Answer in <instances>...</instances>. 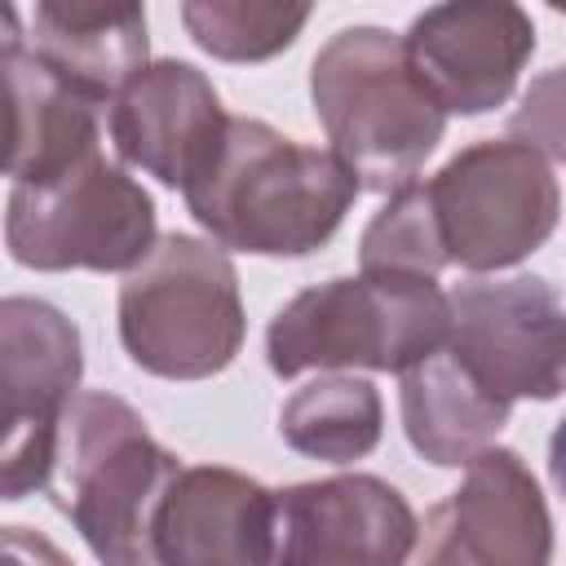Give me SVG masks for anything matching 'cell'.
Returning <instances> with one entry per match:
<instances>
[{"instance_id":"obj_1","label":"cell","mask_w":566,"mask_h":566,"mask_svg":"<svg viewBox=\"0 0 566 566\" xmlns=\"http://www.w3.org/2000/svg\"><path fill=\"white\" fill-rule=\"evenodd\" d=\"M354 199L358 181L332 150L301 146L248 115H230L212 168L186 190L190 217L217 248L256 256H305L323 248Z\"/></svg>"},{"instance_id":"obj_2","label":"cell","mask_w":566,"mask_h":566,"mask_svg":"<svg viewBox=\"0 0 566 566\" xmlns=\"http://www.w3.org/2000/svg\"><path fill=\"white\" fill-rule=\"evenodd\" d=\"M177 469L124 398L84 389L57 416L44 486L102 566H155V513Z\"/></svg>"},{"instance_id":"obj_3","label":"cell","mask_w":566,"mask_h":566,"mask_svg":"<svg viewBox=\"0 0 566 566\" xmlns=\"http://www.w3.org/2000/svg\"><path fill=\"white\" fill-rule=\"evenodd\" d=\"M314 115L358 190H402L447 133V111L407 62L402 35L336 31L310 66Z\"/></svg>"},{"instance_id":"obj_4","label":"cell","mask_w":566,"mask_h":566,"mask_svg":"<svg viewBox=\"0 0 566 566\" xmlns=\"http://www.w3.org/2000/svg\"><path fill=\"white\" fill-rule=\"evenodd\" d=\"M447 292L420 274H354L296 292L265 332L274 376L371 367L407 371L447 345Z\"/></svg>"},{"instance_id":"obj_5","label":"cell","mask_w":566,"mask_h":566,"mask_svg":"<svg viewBox=\"0 0 566 566\" xmlns=\"http://www.w3.org/2000/svg\"><path fill=\"white\" fill-rule=\"evenodd\" d=\"M124 354L164 380H208L243 345L239 274L226 248L164 234L119 283Z\"/></svg>"},{"instance_id":"obj_6","label":"cell","mask_w":566,"mask_h":566,"mask_svg":"<svg viewBox=\"0 0 566 566\" xmlns=\"http://www.w3.org/2000/svg\"><path fill=\"white\" fill-rule=\"evenodd\" d=\"M4 243L27 270H133L155 243V199L93 150L9 190Z\"/></svg>"},{"instance_id":"obj_7","label":"cell","mask_w":566,"mask_h":566,"mask_svg":"<svg viewBox=\"0 0 566 566\" xmlns=\"http://www.w3.org/2000/svg\"><path fill=\"white\" fill-rule=\"evenodd\" d=\"M420 190L442 261L473 274L509 270L531 256L553 234L562 208L553 164L517 137L460 150L429 181H420Z\"/></svg>"},{"instance_id":"obj_8","label":"cell","mask_w":566,"mask_h":566,"mask_svg":"<svg viewBox=\"0 0 566 566\" xmlns=\"http://www.w3.org/2000/svg\"><path fill=\"white\" fill-rule=\"evenodd\" d=\"M451 358L500 402L562 394V301L548 279H469L447 296Z\"/></svg>"},{"instance_id":"obj_9","label":"cell","mask_w":566,"mask_h":566,"mask_svg":"<svg viewBox=\"0 0 566 566\" xmlns=\"http://www.w3.org/2000/svg\"><path fill=\"white\" fill-rule=\"evenodd\" d=\"M420 522L398 486L340 473L274 491L270 566H411Z\"/></svg>"},{"instance_id":"obj_10","label":"cell","mask_w":566,"mask_h":566,"mask_svg":"<svg viewBox=\"0 0 566 566\" xmlns=\"http://www.w3.org/2000/svg\"><path fill=\"white\" fill-rule=\"evenodd\" d=\"M402 49L447 115H482L513 93L535 53V22L509 0H455L424 9L407 27Z\"/></svg>"},{"instance_id":"obj_11","label":"cell","mask_w":566,"mask_h":566,"mask_svg":"<svg viewBox=\"0 0 566 566\" xmlns=\"http://www.w3.org/2000/svg\"><path fill=\"white\" fill-rule=\"evenodd\" d=\"M226 106L190 62H146L111 102V142L124 164L172 190H190L217 159Z\"/></svg>"},{"instance_id":"obj_12","label":"cell","mask_w":566,"mask_h":566,"mask_svg":"<svg viewBox=\"0 0 566 566\" xmlns=\"http://www.w3.org/2000/svg\"><path fill=\"white\" fill-rule=\"evenodd\" d=\"M460 566H548L553 522L526 460L486 447L464 464V482L424 517Z\"/></svg>"},{"instance_id":"obj_13","label":"cell","mask_w":566,"mask_h":566,"mask_svg":"<svg viewBox=\"0 0 566 566\" xmlns=\"http://www.w3.org/2000/svg\"><path fill=\"white\" fill-rule=\"evenodd\" d=\"M150 539L155 566H270L274 491L221 464L177 469Z\"/></svg>"},{"instance_id":"obj_14","label":"cell","mask_w":566,"mask_h":566,"mask_svg":"<svg viewBox=\"0 0 566 566\" xmlns=\"http://www.w3.org/2000/svg\"><path fill=\"white\" fill-rule=\"evenodd\" d=\"M146 9L142 4H35L22 49L62 84L97 106L146 66Z\"/></svg>"},{"instance_id":"obj_15","label":"cell","mask_w":566,"mask_h":566,"mask_svg":"<svg viewBox=\"0 0 566 566\" xmlns=\"http://www.w3.org/2000/svg\"><path fill=\"white\" fill-rule=\"evenodd\" d=\"M402 389H398V407H402V429L407 442L442 469L469 464L473 455H482L495 433L509 424V402H500L495 394H486L455 358L451 349H433L429 358H420L416 367L398 371Z\"/></svg>"},{"instance_id":"obj_16","label":"cell","mask_w":566,"mask_h":566,"mask_svg":"<svg viewBox=\"0 0 566 566\" xmlns=\"http://www.w3.org/2000/svg\"><path fill=\"white\" fill-rule=\"evenodd\" d=\"M80 332L75 323L35 296L0 301V389L40 416H62L80 394Z\"/></svg>"},{"instance_id":"obj_17","label":"cell","mask_w":566,"mask_h":566,"mask_svg":"<svg viewBox=\"0 0 566 566\" xmlns=\"http://www.w3.org/2000/svg\"><path fill=\"white\" fill-rule=\"evenodd\" d=\"M385 429V407L371 380L358 376H318L301 385L283 411L279 433L292 451L327 464H349L376 451Z\"/></svg>"},{"instance_id":"obj_18","label":"cell","mask_w":566,"mask_h":566,"mask_svg":"<svg viewBox=\"0 0 566 566\" xmlns=\"http://www.w3.org/2000/svg\"><path fill=\"white\" fill-rule=\"evenodd\" d=\"M190 40L221 62H265L283 53L310 22V4L265 0H190L181 4Z\"/></svg>"},{"instance_id":"obj_19","label":"cell","mask_w":566,"mask_h":566,"mask_svg":"<svg viewBox=\"0 0 566 566\" xmlns=\"http://www.w3.org/2000/svg\"><path fill=\"white\" fill-rule=\"evenodd\" d=\"M358 261H363V274L438 279V270L447 261H442L438 230H433L420 181H407L402 190H394L389 203L371 217V226L363 230V243H358Z\"/></svg>"},{"instance_id":"obj_20","label":"cell","mask_w":566,"mask_h":566,"mask_svg":"<svg viewBox=\"0 0 566 566\" xmlns=\"http://www.w3.org/2000/svg\"><path fill=\"white\" fill-rule=\"evenodd\" d=\"M57 420L27 411L0 389V500H22L49 482Z\"/></svg>"},{"instance_id":"obj_21","label":"cell","mask_w":566,"mask_h":566,"mask_svg":"<svg viewBox=\"0 0 566 566\" xmlns=\"http://www.w3.org/2000/svg\"><path fill=\"white\" fill-rule=\"evenodd\" d=\"M22 49V27L18 13L9 4H0V177H9V159H13V80H9V62Z\"/></svg>"},{"instance_id":"obj_22","label":"cell","mask_w":566,"mask_h":566,"mask_svg":"<svg viewBox=\"0 0 566 566\" xmlns=\"http://www.w3.org/2000/svg\"><path fill=\"white\" fill-rule=\"evenodd\" d=\"M0 566H71V557L27 526H0Z\"/></svg>"},{"instance_id":"obj_23","label":"cell","mask_w":566,"mask_h":566,"mask_svg":"<svg viewBox=\"0 0 566 566\" xmlns=\"http://www.w3.org/2000/svg\"><path fill=\"white\" fill-rule=\"evenodd\" d=\"M411 566H460V562H455V553H451V548H447V544H442L433 531H420Z\"/></svg>"}]
</instances>
